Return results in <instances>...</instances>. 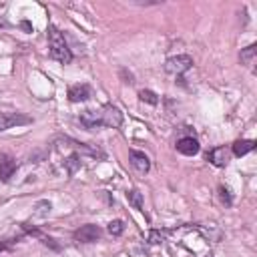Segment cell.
I'll list each match as a JSON object with an SVG mask.
<instances>
[{
	"instance_id": "cell-1",
	"label": "cell",
	"mask_w": 257,
	"mask_h": 257,
	"mask_svg": "<svg viewBox=\"0 0 257 257\" xmlns=\"http://www.w3.org/2000/svg\"><path fill=\"white\" fill-rule=\"evenodd\" d=\"M48 48H50V56L62 64H68L72 60V52L64 40V34L56 28V26H48Z\"/></svg>"
},
{
	"instance_id": "cell-2",
	"label": "cell",
	"mask_w": 257,
	"mask_h": 257,
	"mask_svg": "<svg viewBox=\"0 0 257 257\" xmlns=\"http://www.w3.org/2000/svg\"><path fill=\"white\" fill-rule=\"evenodd\" d=\"M191 66H193V58L189 54H177V56L167 58V62H165V70L169 74H175V76L185 74Z\"/></svg>"
},
{
	"instance_id": "cell-3",
	"label": "cell",
	"mask_w": 257,
	"mask_h": 257,
	"mask_svg": "<svg viewBox=\"0 0 257 257\" xmlns=\"http://www.w3.org/2000/svg\"><path fill=\"white\" fill-rule=\"evenodd\" d=\"M32 116L24 114V112H0V133L14 128V126H22V124H30Z\"/></svg>"
},
{
	"instance_id": "cell-4",
	"label": "cell",
	"mask_w": 257,
	"mask_h": 257,
	"mask_svg": "<svg viewBox=\"0 0 257 257\" xmlns=\"http://www.w3.org/2000/svg\"><path fill=\"white\" fill-rule=\"evenodd\" d=\"M122 124V112L114 106V104H106L100 110V126H110V128H118Z\"/></svg>"
},
{
	"instance_id": "cell-5",
	"label": "cell",
	"mask_w": 257,
	"mask_h": 257,
	"mask_svg": "<svg viewBox=\"0 0 257 257\" xmlns=\"http://www.w3.org/2000/svg\"><path fill=\"white\" fill-rule=\"evenodd\" d=\"M100 235H102V229L98 225L88 223V225H82L80 229L74 231V241H78V243H94V241L100 239Z\"/></svg>"
},
{
	"instance_id": "cell-6",
	"label": "cell",
	"mask_w": 257,
	"mask_h": 257,
	"mask_svg": "<svg viewBox=\"0 0 257 257\" xmlns=\"http://www.w3.org/2000/svg\"><path fill=\"white\" fill-rule=\"evenodd\" d=\"M16 159L10 157L8 153H0V181L2 183H8L10 177L16 173Z\"/></svg>"
},
{
	"instance_id": "cell-7",
	"label": "cell",
	"mask_w": 257,
	"mask_h": 257,
	"mask_svg": "<svg viewBox=\"0 0 257 257\" xmlns=\"http://www.w3.org/2000/svg\"><path fill=\"white\" fill-rule=\"evenodd\" d=\"M207 161L213 165V167H227V163H229V151L225 149V147H215V149H211L209 153H207Z\"/></svg>"
},
{
	"instance_id": "cell-8",
	"label": "cell",
	"mask_w": 257,
	"mask_h": 257,
	"mask_svg": "<svg viewBox=\"0 0 257 257\" xmlns=\"http://www.w3.org/2000/svg\"><path fill=\"white\" fill-rule=\"evenodd\" d=\"M90 98V86L88 84H72L68 88V100L70 102H84Z\"/></svg>"
},
{
	"instance_id": "cell-9",
	"label": "cell",
	"mask_w": 257,
	"mask_h": 257,
	"mask_svg": "<svg viewBox=\"0 0 257 257\" xmlns=\"http://www.w3.org/2000/svg\"><path fill=\"white\" fill-rule=\"evenodd\" d=\"M199 149H201V147H199V141L193 139V137H183V139L177 143V151H179L181 155H187V157L197 155Z\"/></svg>"
},
{
	"instance_id": "cell-10",
	"label": "cell",
	"mask_w": 257,
	"mask_h": 257,
	"mask_svg": "<svg viewBox=\"0 0 257 257\" xmlns=\"http://www.w3.org/2000/svg\"><path fill=\"white\" fill-rule=\"evenodd\" d=\"M128 157H131V163H133V167L139 171V173H149V169H151V161H149V157L143 153V151H131L128 153Z\"/></svg>"
},
{
	"instance_id": "cell-11",
	"label": "cell",
	"mask_w": 257,
	"mask_h": 257,
	"mask_svg": "<svg viewBox=\"0 0 257 257\" xmlns=\"http://www.w3.org/2000/svg\"><path fill=\"white\" fill-rule=\"evenodd\" d=\"M80 122H82L86 128H98V126H100V112L84 110V112L80 114Z\"/></svg>"
},
{
	"instance_id": "cell-12",
	"label": "cell",
	"mask_w": 257,
	"mask_h": 257,
	"mask_svg": "<svg viewBox=\"0 0 257 257\" xmlns=\"http://www.w3.org/2000/svg\"><path fill=\"white\" fill-rule=\"evenodd\" d=\"M255 149V141H235L233 143V155L235 157H243L247 153H251Z\"/></svg>"
},
{
	"instance_id": "cell-13",
	"label": "cell",
	"mask_w": 257,
	"mask_h": 257,
	"mask_svg": "<svg viewBox=\"0 0 257 257\" xmlns=\"http://www.w3.org/2000/svg\"><path fill=\"white\" fill-rule=\"evenodd\" d=\"M255 54H257V46H255V44H249L247 48H243V50H241L239 58H241V62H243V64L251 66V64H253V58H255Z\"/></svg>"
},
{
	"instance_id": "cell-14",
	"label": "cell",
	"mask_w": 257,
	"mask_h": 257,
	"mask_svg": "<svg viewBox=\"0 0 257 257\" xmlns=\"http://www.w3.org/2000/svg\"><path fill=\"white\" fill-rule=\"evenodd\" d=\"M126 201H128L137 211H143V193H139L137 189L126 191Z\"/></svg>"
},
{
	"instance_id": "cell-15",
	"label": "cell",
	"mask_w": 257,
	"mask_h": 257,
	"mask_svg": "<svg viewBox=\"0 0 257 257\" xmlns=\"http://www.w3.org/2000/svg\"><path fill=\"white\" fill-rule=\"evenodd\" d=\"M139 98H141L143 102H149V104H157V102H159V96H157L153 90H149V88H143V90L139 92Z\"/></svg>"
},
{
	"instance_id": "cell-16",
	"label": "cell",
	"mask_w": 257,
	"mask_h": 257,
	"mask_svg": "<svg viewBox=\"0 0 257 257\" xmlns=\"http://www.w3.org/2000/svg\"><path fill=\"white\" fill-rule=\"evenodd\" d=\"M122 231H124V223H122L120 219H114V221L108 223V233H110L112 237H118Z\"/></svg>"
},
{
	"instance_id": "cell-17",
	"label": "cell",
	"mask_w": 257,
	"mask_h": 257,
	"mask_svg": "<svg viewBox=\"0 0 257 257\" xmlns=\"http://www.w3.org/2000/svg\"><path fill=\"white\" fill-rule=\"evenodd\" d=\"M64 167L68 169V175H72V173L80 167V159H78V155H70V157L64 161Z\"/></svg>"
},
{
	"instance_id": "cell-18",
	"label": "cell",
	"mask_w": 257,
	"mask_h": 257,
	"mask_svg": "<svg viewBox=\"0 0 257 257\" xmlns=\"http://www.w3.org/2000/svg\"><path fill=\"white\" fill-rule=\"evenodd\" d=\"M34 209H36V215H38V217H46V215L50 213V203H48V201H38V203L34 205Z\"/></svg>"
},
{
	"instance_id": "cell-19",
	"label": "cell",
	"mask_w": 257,
	"mask_h": 257,
	"mask_svg": "<svg viewBox=\"0 0 257 257\" xmlns=\"http://www.w3.org/2000/svg\"><path fill=\"white\" fill-rule=\"evenodd\" d=\"M120 76L124 78L122 82H128V84H133V82H135V80H133V74H131V72H126V68H122V70H120Z\"/></svg>"
},
{
	"instance_id": "cell-20",
	"label": "cell",
	"mask_w": 257,
	"mask_h": 257,
	"mask_svg": "<svg viewBox=\"0 0 257 257\" xmlns=\"http://www.w3.org/2000/svg\"><path fill=\"white\" fill-rule=\"evenodd\" d=\"M149 241H151V243H161V241H163V237H159V233H157V231H153V233H151V237H149Z\"/></svg>"
},
{
	"instance_id": "cell-21",
	"label": "cell",
	"mask_w": 257,
	"mask_h": 257,
	"mask_svg": "<svg viewBox=\"0 0 257 257\" xmlns=\"http://www.w3.org/2000/svg\"><path fill=\"white\" fill-rule=\"evenodd\" d=\"M227 193H229L227 189H221V197H223V201H227V205H231V197H229Z\"/></svg>"
},
{
	"instance_id": "cell-22",
	"label": "cell",
	"mask_w": 257,
	"mask_h": 257,
	"mask_svg": "<svg viewBox=\"0 0 257 257\" xmlns=\"http://www.w3.org/2000/svg\"><path fill=\"white\" fill-rule=\"evenodd\" d=\"M6 245H8V243H0V251H4V249H6Z\"/></svg>"
}]
</instances>
